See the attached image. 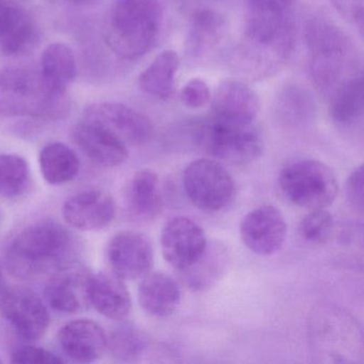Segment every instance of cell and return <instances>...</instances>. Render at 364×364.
I'll return each instance as SVG.
<instances>
[{"instance_id": "1", "label": "cell", "mask_w": 364, "mask_h": 364, "mask_svg": "<svg viewBox=\"0 0 364 364\" xmlns=\"http://www.w3.org/2000/svg\"><path fill=\"white\" fill-rule=\"evenodd\" d=\"M77 253V240L67 228L55 221H40L12 240L7 264L14 276L33 280L75 263Z\"/></svg>"}, {"instance_id": "2", "label": "cell", "mask_w": 364, "mask_h": 364, "mask_svg": "<svg viewBox=\"0 0 364 364\" xmlns=\"http://www.w3.org/2000/svg\"><path fill=\"white\" fill-rule=\"evenodd\" d=\"M304 40L310 72L317 88L327 97L347 80L358 75V54L350 38L323 16L306 21Z\"/></svg>"}, {"instance_id": "3", "label": "cell", "mask_w": 364, "mask_h": 364, "mask_svg": "<svg viewBox=\"0 0 364 364\" xmlns=\"http://www.w3.org/2000/svg\"><path fill=\"white\" fill-rule=\"evenodd\" d=\"M161 23L159 0H120L112 11L106 42L122 58H140L154 46Z\"/></svg>"}, {"instance_id": "4", "label": "cell", "mask_w": 364, "mask_h": 364, "mask_svg": "<svg viewBox=\"0 0 364 364\" xmlns=\"http://www.w3.org/2000/svg\"><path fill=\"white\" fill-rule=\"evenodd\" d=\"M279 186L291 204L309 210L327 208L338 193L333 170L316 159H301L283 168Z\"/></svg>"}, {"instance_id": "5", "label": "cell", "mask_w": 364, "mask_h": 364, "mask_svg": "<svg viewBox=\"0 0 364 364\" xmlns=\"http://www.w3.org/2000/svg\"><path fill=\"white\" fill-rule=\"evenodd\" d=\"M196 140L219 161L247 165L263 153V140L252 124L225 122L210 117L196 127Z\"/></svg>"}, {"instance_id": "6", "label": "cell", "mask_w": 364, "mask_h": 364, "mask_svg": "<svg viewBox=\"0 0 364 364\" xmlns=\"http://www.w3.org/2000/svg\"><path fill=\"white\" fill-rule=\"evenodd\" d=\"M183 187L191 203L208 213L223 210L235 191L233 178L225 166L208 159L191 161L185 168Z\"/></svg>"}, {"instance_id": "7", "label": "cell", "mask_w": 364, "mask_h": 364, "mask_svg": "<svg viewBox=\"0 0 364 364\" xmlns=\"http://www.w3.org/2000/svg\"><path fill=\"white\" fill-rule=\"evenodd\" d=\"M84 120L101 125L127 146H144L154 137L152 121L125 104L103 102L89 106Z\"/></svg>"}, {"instance_id": "8", "label": "cell", "mask_w": 364, "mask_h": 364, "mask_svg": "<svg viewBox=\"0 0 364 364\" xmlns=\"http://www.w3.org/2000/svg\"><path fill=\"white\" fill-rule=\"evenodd\" d=\"M0 313L14 331L27 341L39 340L50 327L48 306L31 289H8L0 299Z\"/></svg>"}, {"instance_id": "9", "label": "cell", "mask_w": 364, "mask_h": 364, "mask_svg": "<svg viewBox=\"0 0 364 364\" xmlns=\"http://www.w3.org/2000/svg\"><path fill=\"white\" fill-rule=\"evenodd\" d=\"M208 244L205 232L188 217H172L161 230V245L164 259L178 272L197 262L203 255Z\"/></svg>"}, {"instance_id": "10", "label": "cell", "mask_w": 364, "mask_h": 364, "mask_svg": "<svg viewBox=\"0 0 364 364\" xmlns=\"http://www.w3.org/2000/svg\"><path fill=\"white\" fill-rule=\"evenodd\" d=\"M107 257L112 272L124 281L142 279L154 266L152 242L140 232L117 233L108 244Z\"/></svg>"}, {"instance_id": "11", "label": "cell", "mask_w": 364, "mask_h": 364, "mask_svg": "<svg viewBox=\"0 0 364 364\" xmlns=\"http://www.w3.org/2000/svg\"><path fill=\"white\" fill-rule=\"evenodd\" d=\"M93 272L77 262L52 274L46 283V297L57 312L76 314L90 308V282Z\"/></svg>"}, {"instance_id": "12", "label": "cell", "mask_w": 364, "mask_h": 364, "mask_svg": "<svg viewBox=\"0 0 364 364\" xmlns=\"http://www.w3.org/2000/svg\"><path fill=\"white\" fill-rule=\"evenodd\" d=\"M240 233L242 242L251 252L268 257L280 250L284 244L287 221L274 206H259L242 218Z\"/></svg>"}, {"instance_id": "13", "label": "cell", "mask_w": 364, "mask_h": 364, "mask_svg": "<svg viewBox=\"0 0 364 364\" xmlns=\"http://www.w3.org/2000/svg\"><path fill=\"white\" fill-rule=\"evenodd\" d=\"M65 223L80 231H101L114 221L116 202L114 198L99 189L80 191L63 204Z\"/></svg>"}, {"instance_id": "14", "label": "cell", "mask_w": 364, "mask_h": 364, "mask_svg": "<svg viewBox=\"0 0 364 364\" xmlns=\"http://www.w3.org/2000/svg\"><path fill=\"white\" fill-rule=\"evenodd\" d=\"M107 342L103 328L92 319H73L58 331V343L63 353L78 363L97 361L107 349Z\"/></svg>"}, {"instance_id": "15", "label": "cell", "mask_w": 364, "mask_h": 364, "mask_svg": "<svg viewBox=\"0 0 364 364\" xmlns=\"http://www.w3.org/2000/svg\"><path fill=\"white\" fill-rule=\"evenodd\" d=\"M259 110V99L255 90L240 80L221 82L212 100L213 118L238 124H252Z\"/></svg>"}, {"instance_id": "16", "label": "cell", "mask_w": 364, "mask_h": 364, "mask_svg": "<svg viewBox=\"0 0 364 364\" xmlns=\"http://www.w3.org/2000/svg\"><path fill=\"white\" fill-rule=\"evenodd\" d=\"M73 138L85 155L104 167H118L129 159V148L101 125L82 120L73 129Z\"/></svg>"}, {"instance_id": "17", "label": "cell", "mask_w": 364, "mask_h": 364, "mask_svg": "<svg viewBox=\"0 0 364 364\" xmlns=\"http://www.w3.org/2000/svg\"><path fill=\"white\" fill-rule=\"evenodd\" d=\"M90 304L106 318L123 321L132 311V297L124 280L114 272H93Z\"/></svg>"}, {"instance_id": "18", "label": "cell", "mask_w": 364, "mask_h": 364, "mask_svg": "<svg viewBox=\"0 0 364 364\" xmlns=\"http://www.w3.org/2000/svg\"><path fill=\"white\" fill-rule=\"evenodd\" d=\"M37 39V27L24 10L0 0V50L8 56H18L29 52Z\"/></svg>"}, {"instance_id": "19", "label": "cell", "mask_w": 364, "mask_h": 364, "mask_svg": "<svg viewBox=\"0 0 364 364\" xmlns=\"http://www.w3.org/2000/svg\"><path fill=\"white\" fill-rule=\"evenodd\" d=\"M124 205L135 220L146 223L156 218L163 205L159 176L150 169L136 172L125 187Z\"/></svg>"}, {"instance_id": "20", "label": "cell", "mask_w": 364, "mask_h": 364, "mask_svg": "<svg viewBox=\"0 0 364 364\" xmlns=\"http://www.w3.org/2000/svg\"><path fill=\"white\" fill-rule=\"evenodd\" d=\"M225 33V20L218 11L210 8L193 14L185 41V50L191 60L208 57L218 46Z\"/></svg>"}, {"instance_id": "21", "label": "cell", "mask_w": 364, "mask_h": 364, "mask_svg": "<svg viewBox=\"0 0 364 364\" xmlns=\"http://www.w3.org/2000/svg\"><path fill=\"white\" fill-rule=\"evenodd\" d=\"M181 287L176 279L164 272H152L141 279L138 300L144 312L155 317L171 315L180 304Z\"/></svg>"}, {"instance_id": "22", "label": "cell", "mask_w": 364, "mask_h": 364, "mask_svg": "<svg viewBox=\"0 0 364 364\" xmlns=\"http://www.w3.org/2000/svg\"><path fill=\"white\" fill-rule=\"evenodd\" d=\"M229 261V251L223 245L208 244L197 262L180 270L181 280L191 291H208L223 276Z\"/></svg>"}, {"instance_id": "23", "label": "cell", "mask_w": 364, "mask_h": 364, "mask_svg": "<svg viewBox=\"0 0 364 364\" xmlns=\"http://www.w3.org/2000/svg\"><path fill=\"white\" fill-rule=\"evenodd\" d=\"M41 80L53 95H65L76 76L73 50L63 43L48 46L42 54Z\"/></svg>"}, {"instance_id": "24", "label": "cell", "mask_w": 364, "mask_h": 364, "mask_svg": "<svg viewBox=\"0 0 364 364\" xmlns=\"http://www.w3.org/2000/svg\"><path fill=\"white\" fill-rule=\"evenodd\" d=\"M180 56L174 50H167L155 57L154 60L140 74V89L146 95L166 101L173 92L176 75L180 68Z\"/></svg>"}, {"instance_id": "25", "label": "cell", "mask_w": 364, "mask_h": 364, "mask_svg": "<svg viewBox=\"0 0 364 364\" xmlns=\"http://www.w3.org/2000/svg\"><path fill=\"white\" fill-rule=\"evenodd\" d=\"M39 163L42 176L50 185L71 182L80 172L77 154L63 142L46 144L40 153Z\"/></svg>"}, {"instance_id": "26", "label": "cell", "mask_w": 364, "mask_h": 364, "mask_svg": "<svg viewBox=\"0 0 364 364\" xmlns=\"http://www.w3.org/2000/svg\"><path fill=\"white\" fill-rule=\"evenodd\" d=\"M329 114L342 127L355 124L363 114V80L361 74L341 85L330 97Z\"/></svg>"}, {"instance_id": "27", "label": "cell", "mask_w": 364, "mask_h": 364, "mask_svg": "<svg viewBox=\"0 0 364 364\" xmlns=\"http://www.w3.org/2000/svg\"><path fill=\"white\" fill-rule=\"evenodd\" d=\"M31 167L24 157L18 154H0V196L16 199L31 184Z\"/></svg>"}, {"instance_id": "28", "label": "cell", "mask_w": 364, "mask_h": 364, "mask_svg": "<svg viewBox=\"0 0 364 364\" xmlns=\"http://www.w3.org/2000/svg\"><path fill=\"white\" fill-rule=\"evenodd\" d=\"M107 338V348L121 361H136L148 348V338L133 323H122Z\"/></svg>"}, {"instance_id": "29", "label": "cell", "mask_w": 364, "mask_h": 364, "mask_svg": "<svg viewBox=\"0 0 364 364\" xmlns=\"http://www.w3.org/2000/svg\"><path fill=\"white\" fill-rule=\"evenodd\" d=\"M302 240L312 245L328 242L334 230L333 216L326 208L310 210L299 223Z\"/></svg>"}, {"instance_id": "30", "label": "cell", "mask_w": 364, "mask_h": 364, "mask_svg": "<svg viewBox=\"0 0 364 364\" xmlns=\"http://www.w3.org/2000/svg\"><path fill=\"white\" fill-rule=\"evenodd\" d=\"M278 112L284 116L306 117L314 109L312 95L306 89L299 86H287L277 95Z\"/></svg>"}, {"instance_id": "31", "label": "cell", "mask_w": 364, "mask_h": 364, "mask_svg": "<svg viewBox=\"0 0 364 364\" xmlns=\"http://www.w3.org/2000/svg\"><path fill=\"white\" fill-rule=\"evenodd\" d=\"M212 100L210 87L200 78L189 80L181 91L183 105L191 109H199L208 105Z\"/></svg>"}, {"instance_id": "32", "label": "cell", "mask_w": 364, "mask_h": 364, "mask_svg": "<svg viewBox=\"0 0 364 364\" xmlns=\"http://www.w3.org/2000/svg\"><path fill=\"white\" fill-rule=\"evenodd\" d=\"M11 362L23 364H59L63 363V360L48 349L27 345L14 350Z\"/></svg>"}, {"instance_id": "33", "label": "cell", "mask_w": 364, "mask_h": 364, "mask_svg": "<svg viewBox=\"0 0 364 364\" xmlns=\"http://www.w3.org/2000/svg\"><path fill=\"white\" fill-rule=\"evenodd\" d=\"M338 16L348 24L363 31L364 0H330Z\"/></svg>"}, {"instance_id": "34", "label": "cell", "mask_w": 364, "mask_h": 364, "mask_svg": "<svg viewBox=\"0 0 364 364\" xmlns=\"http://www.w3.org/2000/svg\"><path fill=\"white\" fill-rule=\"evenodd\" d=\"M345 191L350 205L358 212H363V165L358 166L350 172Z\"/></svg>"}, {"instance_id": "35", "label": "cell", "mask_w": 364, "mask_h": 364, "mask_svg": "<svg viewBox=\"0 0 364 364\" xmlns=\"http://www.w3.org/2000/svg\"><path fill=\"white\" fill-rule=\"evenodd\" d=\"M294 0H248V14L285 16Z\"/></svg>"}, {"instance_id": "36", "label": "cell", "mask_w": 364, "mask_h": 364, "mask_svg": "<svg viewBox=\"0 0 364 364\" xmlns=\"http://www.w3.org/2000/svg\"><path fill=\"white\" fill-rule=\"evenodd\" d=\"M7 281H6L5 276H4L3 272L0 270V299L5 295L7 289Z\"/></svg>"}, {"instance_id": "37", "label": "cell", "mask_w": 364, "mask_h": 364, "mask_svg": "<svg viewBox=\"0 0 364 364\" xmlns=\"http://www.w3.org/2000/svg\"><path fill=\"white\" fill-rule=\"evenodd\" d=\"M77 1H82V0H77Z\"/></svg>"}]
</instances>
